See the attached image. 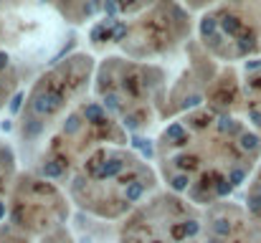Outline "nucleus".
<instances>
[{
  "instance_id": "f03ea898",
  "label": "nucleus",
  "mask_w": 261,
  "mask_h": 243,
  "mask_svg": "<svg viewBox=\"0 0 261 243\" xmlns=\"http://www.w3.org/2000/svg\"><path fill=\"white\" fill-rule=\"evenodd\" d=\"M158 170L127 145L94 152L66 182L69 200L101 221H124L158 193Z\"/></svg>"
},
{
  "instance_id": "39448f33",
  "label": "nucleus",
  "mask_w": 261,
  "mask_h": 243,
  "mask_svg": "<svg viewBox=\"0 0 261 243\" xmlns=\"http://www.w3.org/2000/svg\"><path fill=\"white\" fill-rule=\"evenodd\" d=\"M96 61L91 53H71L43 71L25 94V104L18 117V134L25 147L48 140L54 129L87 101L89 89H94Z\"/></svg>"
},
{
  "instance_id": "7ed1b4c3",
  "label": "nucleus",
  "mask_w": 261,
  "mask_h": 243,
  "mask_svg": "<svg viewBox=\"0 0 261 243\" xmlns=\"http://www.w3.org/2000/svg\"><path fill=\"white\" fill-rule=\"evenodd\" d=\"M104 15L91 25L89 43L94 51H114L132 61L155 64L190 41L193 15L177 3L104 5Z\"/></svg>"
},
{
  "instance_id": "4468645a",
  "label": "nucleus",
  "mask_w": 261,
  "mask_h": 243,
  "mask_svg": "<svg viewBox=\"0 0 261 243\" xmlns=\"http://www.w3.org/2000/svg\"><path fill=\"white\" fill-rule=\"evenodd\" d=\"M244 205H246V210H249L251 221L261 228V162H259V167H256V172H254V177H251V180H249V185H246Z\"/></svg>"
},
{
  "instance_id": "9d476101",
  "label": "nucleus",
  "mask_w": 261,
  "mask_h": 243,
  "mask_svg": "<svg viewBox=\"0 0 261 243\" xmlns=\"http://www.w3.org/2000/svg\"><path fill=\"white\" fill-rule=\"evenodd\" d=\"M203 243H261V228L246 205L226 200L203 210Z\"/></svg>"
},
{
  "instance_id": "ddd939ff",
  "label": "nucleus",
  "mask_w": 261,
  "mask_h": 243,
  "mask_svg": "<svg viewBox=\"0 0 261 243\" xmlns=\"http://www.w3.org/2000/svg\"><path fill=\"white\" fill-rule=\"evenodd\" d=\"M0 36H3V28H0ZM15 89H18V69H15L10 53L0 48V112L8 106Z\"/></svg>"
},
{
  "instance_id": "6e6552de",
  "label": "nucleus",
  "mask_w": 261,
  "mask_h": 243,
  "mask_svg": "<svg viewBox=\"0 0 261 243\" xmlns=\"http://www.w3.org/2000/svg\"><path fill=\"white\" fill-rule=\"evenodd\" d=\"M198 43L228 66L261 59V3L211 5L198 18Z\"/></svg>"
},
{
  "instance_id": "0eeeda50",
  "label": "nucleus",
  "mask_w": 261,
  "mask_h": 243,
  "mask_svg": "<svg viewBox=\"0 0 261 243\" xmlns=\"http://www.w3.org/2000/svg\"><path fill=\"white\" fill-rule=\"evenodd\" d=\"M71 200L61 185L38 172H20L0 226V243H74Z\"/></svg>"
},
{
  "instance_id": "1a4fd4ad",
  "label": "nucleus",
  "mask_w": 261,
  "mask_h": 243,
  "mask_svg": "<svg viewBox=\"0 0 261 243\" xmlns=\"http://www.w3.org/2000/svg\"><path fill=\"white\" fill-rule=\"evenodd\" d=\"M119 243H203V210L170 190L155 193L122 221Z\"/></svg>"
},
{
  "instance_id": "9b49d317",
  "label": "nucleus",
  "mask_w": 261,
  "mask_h": 243,
  "mask_svg": "<svg viewBox=\"0 0 261 243\" xmlns=\"http://www.w3.org/2000/svg\"><path fill=\"white\" fill-rule=\"evenodd\" d=\"M241 104H244V119L261 137V66H254L244 74V79H241Z\"/></svg>"
},
{
  "instance_id": "20e7f679",
  "label": "nucleus",
  "mask_w": 261,
  "mask_h": 243,
  "mask_svg": "<svg viewBox=\"0 0 261 243\" xmlns=\"http://www.w3.org/2000/svg\"><path fill=\"white\" fill-rule=\"evenodd\" d=\"M168 71L160 64L104 56L94 74V99L127 129L150 132L168 122Z\"/></svg>"
},
{
  "instance_id": "f8f14e48",
  "label": "nucleus",
  "mask_w": 261,
  "mask_h": 243,
  "mask_svg": "<svg viewBox=\"0 0 261 243\" xmlns=\"http://www.w3.org/2000/svg\"><path fill=\"white\" fill-rule=\"evenodd\" d=\"M18 160H15V150L10 142L0 140V226L8 215V208H10V195H13V187H15V180H18Z\"/></svg>"
},
{
  "instance_id": "423d86ee",
  "label": "nucleus",
  "mask_w": 261,
  "mask_h": 243,
  "mask_svg": "<svg viewBox=\"0 0 261 243\" xmlns=\"http://www.w3.org/2000/svg\"><path fill=\"white\" fill-rule=\"evenodd\" d=\"M109 145H127V129L96 99H87L46 140L38 175L66 187L74 172Z\"/></svg>"
},
{
  "instance_id": "f257e3e1",
  "label": "nucleus",
  "mask_w": 261,
  "mask_h": 243,
  "mask_svg": "<svg viewBox=\"0 0 261 243\" xmlns=\"http://www.w3.org/2000/svg\"><path fill=\"white\" fill-rule=\"evenodd\" d=\"M261 162V137L233 112L200 104L177 114L155 140V170L168 190L198 208L226 203L249 185Z\"/></svg>"
}]
</instances>
